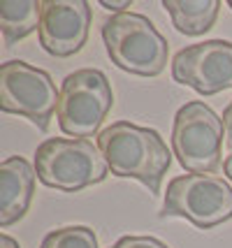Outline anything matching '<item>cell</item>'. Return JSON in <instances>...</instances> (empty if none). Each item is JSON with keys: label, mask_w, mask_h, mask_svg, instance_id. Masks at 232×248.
<instances>
[{"label": "cell", "mask_w": 232, "mask_h": 248, "mask_svg": "<svg viewBox=\"0 0 232 248\" xmlns=\"http://www.w3.org/2000/svg\"><path fill=\"white\" fill-rule=\"evenodd\" d=\"M228 5H230V10H232V0H228Z\"/></svg>", "instance_id": "19"}, {"label": "cell", "mask_w": 232, "mask_h": 248, "mask_svg": "<svg viewBox=\"0 0 232 248\" xmlns=\"http://www.w3.org/2000/svg\"><path fill=\"white\" fill-rule=\"evenodd\" d=\"M109 248H170V246L155 237H121Z\"/></svg>", "instance_id": "14"}, {"label": "cell", "mask_w": 232, "mask_h": 248, "mask_svg": "<svg viewBox=\"0 0 232 248\" xmlns=\"http://www.w3.org/2000/svg\"><path fill=\"white\" fill-rule=\"evenodd\" d=\"M172 26L184 35H204L216 23L221 2L218 0H163Z\"/></svg>", "instance_id": "11"}, {"label": "cell", "mask_w": 232, "mask_h": 248, "mask_svg": "<svg viewBox=\"0 0 232 248\" xmlns=\"http://www.w3.org/2000/svg\"><path fill=\"white\" fill-rule=\"evenodd\" d=\"M223 125H225V144L232 149V100H230V105L225 107V111H223Z\"/></svg>", "instance_id": "15"}, {"label": "cell", "mask_w": 232, "mask_h": 248, "mask_svg": "<svg viewBox=\"0 0 232 248\" xmlns=\"http://www.w3.org/2000/svg\"><path fill=\"white\" fill-rule=\"evenodd\" d=\"M58 95L51 75L23 63L7 61L0 65V109L23 116L46 132L49 121L58 109Z\"/></svg>", "instance_id": "7"}, {"label": "cell", "mask_w": 232, "mask_h": 248, "mask_svg": "<svg viewBox=\"0 0 232 248\" xmlns=\"http://www.w3.org/2000/svg\"><path fill=\"white\" fill-rule=\"evenodd\" d=\"M98 149L114 176L135 179L154 195L160 193V184L172 165V153L158 130L116 121L98 135Z\"/></svg>", "instance_id": "1"}, {"label": "cell", "mask_w": 232, "mask_h": 248, "mask_svg": "<svg viewBox=\"0 0 232 248\" xmlns=\"http://www.w3.org/2000/svg\"><path fill=\"white\" fill-rule=\"evenodd\" d=\"M102 42L111 63L130 75L158 77L167 67L170 44L144 14H111L102 23Z\"/></svg>", "instance_id": "2"}, {"label": "cell", "mask_w": 232, "mask_h": 248, "mask_svg": "<svg viewBox=\"0 0 232 248\" xmlns=\"http://www.w3.org/2000/svg\"><path fill=\"white\" fill-rule=\"evenodd\" d=\"M223 119L202 100L186 102L174 116L172 153L188 174H214L223 155Z\"/></svg>", "instance_id": "5"}, {"label": "cell", "mask_w": 232, "mask_h": 248, "mask_svg": "<svg viewBox=\"0 0 232 248\" xmlns=\"http://www.w3.org/2000/svg\"><path fill=\"white\" fill-rule=\"evenodd\" d=\"M223 170H225V174H228V179L232 181V153L225 158V162H223Z\"/></svg>", "instance_id": "18"}, {"label": "cell", "mask_w": 232, "mask_h": 248, "mask_svg": "<svg viewBox=\"0 0 232 248\" xmlns=\"http://www.w3.org/2000/svg\"><path fill=\"white\" fill-rule=\"evenodd\" d=\"M100 5H102L105 10L114 12V14H123V10H125V7H130L133 2H130V0H121V2H111V0H100Z\"/></svg>", "instance_id": "16"}, {"label": "cell", "mask_w": 232, "mask_h": 248, "mask_svg": "<svg viewBox=\"0 0 232 248\" xmlns=\"http://www.w3.org/2000/svg\"><path fill=\"white\" fill-rule=\"evenodd\" d=\"M0 248H19V244H16L10 234H2V237H0Z\"/></svg>", "instance_id": "17"}, {"label": "cell", "mask_w": 232, "mask_h": 248, "mask_svg": "<svg viewBox=\"0 0 232 248\" xmlns=\"http://www.w3.org/2000/svg\"><path fill=\"white\" fill-rule=\"evenodd\" d=\"M35 176L33 165L21 155H10L0 165V225L10 227L21 220L33 202Z\"/></svg>", "instance_id": "10"}, {"label": "cell", "mask_w": 232, "mask_h": 248, "mask_svg": "<svg viewBox=\"0 0 232 248\" xmlns=\"http://www.w3.org/2000/svg\"><path fill=\"white\" fill-rule=\"evenodd\" d=\"M91 31V5L86 0H45L40 44L46 54L67 58L84 49Z\"/></svg>", "instance_id": "9"}, {"label": "cell", "mask_w": 232, "mask_h": 248, "mask_svg": "<svg viewBox=\"0 0 232 248\" xmlns=\"http://www.w3.org/2000/svg\"><path fill=\"white\" fill-rule=\"evenodd\" d=\"M42 2L37 0H2L0 2V31L7 46L40 31Z\"/></svg>", "instance_id": "12"}, {"label": "cell", "mask_w": 232, "mask_h": 248, "mask_svg": "<svg viewBox=\"0 0 232 248\" xmlns=\"http://www.w3.org/2000/svg\"><path fill=\"white\" fill-rule=\"evenodd\" d=\"M107 160L91 140L51 137L35 151L37 179L49 188L77 193L107 179Z\"/></svg>", "instance_id": "3"}, {"label": "cell", "mask_w": 232, "mask_h": 248, "mask_svg": "<svg viewBox=\"0 0 232 248\" xmlns=\"http://www.w3.org/2000/svg\"><path fill=\"white\" fill-rule=\"evenodd\" d=\"M40 248H98V237L86 225H65L51 230Z\"/></svg>", "instance_id": "13"}, {"label": "cell", "mask_w": 232, "mask_h": 248, "mask_svg": "<svg viewBox=\"0 0 232 248\" xmlns=\"http://www.w3.org/2000/svg\"><path fill=\"white\" fill-rule=\"evenodd\" d=\"M172 79L200 95H216L232 88V42L204 40L177 51L172 58Z\"/></svg>", "instance_id": "8"}, {"label": "cell", "mask_w": 232, "mask_h": 248, "mask_svg": "<svg viewBox=\"0 0 232 248\" xmlns=\"http://www.w3.org/2000/svg\"><path fill=\"white\" fill-rule=\"evenodd\" d=\"M186 218L211 230L232 218V186L216 174H181L167 184L160 218Z\"/></svg>", "instance_id": "6"}, {"label": "cell", "mask_w": 232, "mask_h": 248, "mask_svg": "<svg viewBox=\"0 0 232 248\" xmlns=\"http://www.w3.org/2000/svg\"><path fill=\"white\" fill-rule=\"evenodd\" d=\"M114 107V93L107 75L95 67H81L67 75L58 95V125L72 140H89L102 130V121Z\"/></svg>", "instance_id": "4"}]
</instances>
